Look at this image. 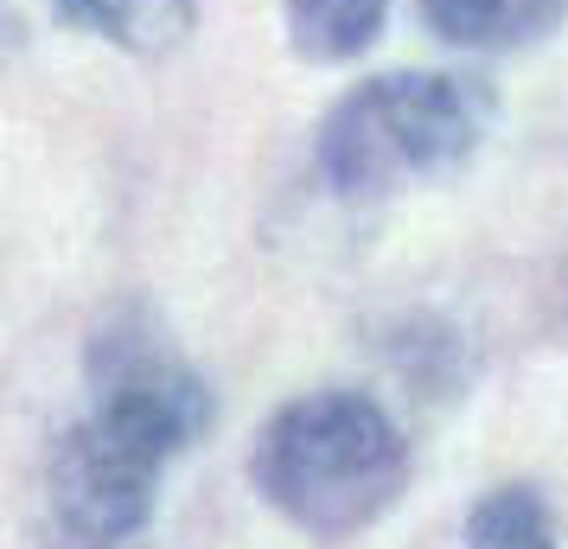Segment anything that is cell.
I'll use <instances>...</instances> for the list:
<instances>
[{"label":"cell","instance_id":"1","mask_svg":"<svg viewBox=\"0 0 568 549\" xmlns=\"http://www.w3.org/2000/svg\"><path fill=\"white\" fill-rule=\"evenodd\" d=\"M409 441L364 390H307L262 421L250 479L294 530L345 543L409 492Z\"/></svg>","mask_w":568,"mask_h":549},{"label":"cell","instance_id":"2","mask_svg":"<svg viewBox=\"0 0 568 549\" xmlns=\"http://www.w3.org/2000/svg\"><path fill=\"white\" fill-rule=\"evenodd\" d=\"M491 83L454 78V71H389L358 90H345L333 115L320 122L313 160L320 180L358 199V192H389L403 180L454 173L460 160L479 154L491 129Z\"/></svg>","mask_w":568,"mask_h":549},{"label":"cell","instance_id":"3","mask_svg":"<svg viewBox=\"0 0 568 549\" xmlns=\"http://www.w3.org/2000/svg\"><path fill=\"white\" fill-rule=\"evenodd\" d=\"M90 377H97V409L83 421L160 472L211 428L205 377L180 365L173 352H160L148 333H115L109 326V339H97Z\"/></svg>","mask_w":568,"mask_h":549},{"label":"cell","instance_id":"4","mask_svg":"<svg viewBox=\"0 0 568 549\" xmlns=\"http://www.w3.org/2000/svg\"><path fill=\"white\" fill-rule=\"evenodd\" d=\"M568 13V0H422V20L435 39L460 52H505L530 45Z\"/></svg>","mask_w":568,"mask_h":549},{"label":"cell","instance_id":"5","mask_svg":"<svg viewBox=\"0 0 568 549\" xmlns=\"http://www.w3.org/2000/svg\"><path fill=\"white\" fill-rule=\"evenodd\" d=\"M58 13L71 27L103 32L109 45H122L134 58L173 52L199 27V0H58Z\"/></svg>","mask_w":568,"mask_h":549},{"label":"cell","instance_id":"6","mask_svg":"<svg viewBox=\"0 0 568 549\" xmlns=\"http://www.w3.org/2000/svg\"><path fill=\"white\" fill-rule=\"evenodd\" d=\"M384 13L389 0H287V45L307 64H345L377 39Z\"/></svg>","mask_w":568,"mask_h":549},{"label":"cell","instance_id":"7","mask_svg":"<svg viewBox=\"0 0 568 549\" xmlns=\"http://www.w3.org/2000/svg\"><path fill=\"white\" fill-rule=\"evenodd\" d=\"M466 549H562L549 498L537 486H491L466 511Z\"/></svg>","mask_w":568,"mask_h":549}]
</instances>
